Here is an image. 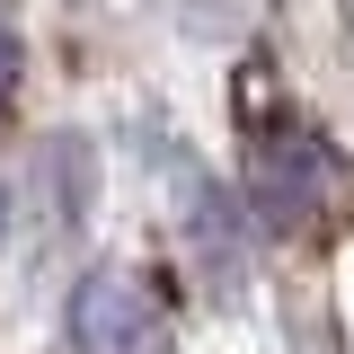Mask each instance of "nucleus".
I'll return each mask as SVG.
<instances>
[{"label":"nucleus","mask_w":354,"mask_h":354,"mask_svg":"<svg viewBox=\"0 0 354 354\" xmlns=\"http://www.w3.org/2000/svg\"><path fill=\"white\" fill-rule=\"evenodd\" d=\"M18 80H27V36H18V18H9V0H0V106L18 97Z\"/></svg>","instance_id":"obj_3"},{"label":"nucleus","mask_w":354,"mask_h":354,"mask_svg":"<svg viewBox=\"0 0 354 354\" xmlns=\"http://www.w3.org/2000/svg\"><path fill=\"white\" fill-rule=\"evenodd\" d=\"M71 346L80 354H169V319L151 301V283L124 266H97L71 292Z\"/></svg>","instance_id":"obj_1"},{"label":"nucleus","mask_w":354,"mask_h":354,"mask_svg":"<svg viewBox=\"0 0 354 354\" xmlns=\"http://www.w3.org/2000/svg\"><path fill=\"white\" fill-rule=\"evenodd\" d=\"M248 186H257V213L292 230V221H310L337 186H346V169H337V151H328L310 124H283V133H266L257 151H248Z\"/></svg>","instance_id":"obj_2"},{"label":"nucleus","mask_w":354,"mask_h":354,"mask_svg":"<svg viewBox=\"0 0 354 354\" xmlns=\"http://www.w3.org/2000/svg\"><path fill=\"white\" fill-rule=\"evenodd\" d=\"M0 230H9V186H0Z\"/></svg>","instance_id":"obj_4"}]
</instances>
